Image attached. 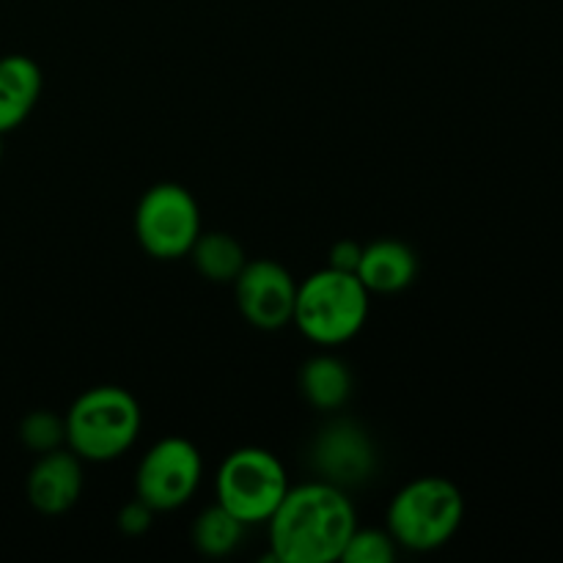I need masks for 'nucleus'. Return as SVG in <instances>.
<instances>
[{"instance_id": "20e7f679", "label": "nucleus", "mask_w": 563, "mask_h": 563, "mask_svg": "<svg viewBox=\"0 0 563 563\" xmlns=\"http://www.w3.org/2000/svg\"><path fill=\"white\" fill-rule=\"evenodd\" d=\"M385 520L399 548L432 553L456 537L465 520V498L449 478L421 476L394 495Z\"/></svg>"}, {"instance_id": "f3484780", "label": "nucleus", "mask_w": 563, "mask_h": 563, "mask_svg": "<svg viewBox=\"0 0 563 563\" xmlns=\"http://www.w3.org/2000/svg\"><path fill=\"white\" fill-rule=\"evenodd\" d=\"M396 548L399 544L394 542V537L379 528H355V533L346 542L344 553H341V561L344 563H390L396 559Z\"/></svg>"}, {"instance_id": "0eeeda50", "label": "nucleus", "mask_w": 563, "mask_h": 563, "mask_svg": "<svg viewBox=\"0 0 563 563\" xmlns=\"http://www.w3.org/2000/svg\"><path fill=\"white\" fill-rule=\"evenodd\" d=\"M203 478L201 451L187 438H163L143 454L135 473V498L154 511L181 509Z\"/></svg>"}, {"instance_id": "2eb2a0df", "label": "nucleus", "mask_w": 563, "mask_h": 563, "mask_svg": "<svg viewBox=\"0 0 563 563\" xmlns=\"http://www.w3.org/2000/svg\"><path fill=\"white\" fill-rule=\"evenodd\" d=\"M247 526H242L229 509L223 506H209L192 522V544L201 555L209 559H223L231 550H236V544L245 537Z\"/></svg>"}, {"instance_id": "39448f33", "label": "nucleus", "mask_w": 563, "mask_h": 563, "mask_svg": "<svg viewBox=\"0 0 563 563\" xmlns=\"http://www.w3.org/2000/svg\"><path fill=\"white\" fill-rule=\"evenodd\" d=\"M289 487L284 462L258 445L231 451L218 471V504L247 528L267 526Z\"/></svg>"}, {"instance_id": "6e6552de", "label": "nucleus", "mask_w": 563, "mask_h": 563, "mask_svg": "<svg viewBox=\"0 0 563 563\" xmlns=\"http://www.w3.org/2000/svg\"><path fill=\"white\" fill-rule=\"evenodd\" d=\"M234 297L245 322L273 333L286 328L295 317L297 280L284 264L273 258H256L245 262L234 278Z\"/></svg>"}, {"instance_id": "6ab92c4d", "label": "nucleus", "mask_w": 563, "mask_h": 563, "mask_svg": "<svg viewBox=\"0 0 563 563\" xmlns=\"http://www.w3.org/2000/svg\"><path fill=\"white\" fill-rule=\"evenodd\" d=\"M363 245H357L355 240H341L330 247L328 267L341 269V273H357V264H361Z\"/></svg>"}, {"instance_id": "dca6fc26", "label": "nucleus", "mask_w": 563, "mask_h": 563, "mask_svg": "<svg viewBox=\"0 0 563 563\" xmlns=\"http://www.w3.org/2000/svg\"><path fill=\"white\" fill-rule=\"evenodd\" d=\"M20 440L33 454H49L66 443V423L64 418L49 410H36L22 418Z\"/></svg>"}, {"instance_id": "1a4fd4ad", "label": "nucleus", "mask_w": 563, "mask_h": 563, "mask_svg": "<svg viewBox=\"0 0 563 563\" xmlns=\"http://www.w3.org/2000/svg\"><path fill=\"white\" fill-rule=\"evenodd\" d=\"M311 467L333 487H363L377 471V449L361 423L341 418L319 429L311 445Z\"/></svg>"}, {"instance_id": "9b49d317", "label": "nucleus", "mask_w": 563, "mask_h": 563, "mask_svg": "<svg viewBox=\"0 0 563 563\" xmlns=\"http://www.w3.org/2000/svg\"><path fill=\"white\" fill-rule=\"evenodd\" d=\"M355 275L368 295H399L416 280L418 256L401 240H374L363 245Z\"/></svg>"}, {"instance_id": "f8f14e48", "label": "nucleus", "mask_w": 563, "mask_h": 563, "mask_svg": "<svg viewBox=\"0 0 563 563\" xmlns=\"http://www.w3.org/2000/svg\"><path fill=\"white\" fill-rule=\"evenodd\" d=\"M42 93V69L27 55L0 58V135L16 130L36 108Z\"/></svg>"}, {"instance_id": "4468645a", "label": "nucleus", "mask_w": 563, "mask_h": 563, "mask_svg": "<svg viewBox=\"0 0 563 563\" xmlns=\"http://www.w3.org/2000/svg\"><path fill=\"white\" fill-rule=\"evenodd\" d=\"M187 256H192L198 273L214 284H234L247 262L245 247L225 231H201Z\"/></svg>"}, {"instance_id": "aec40b11", "label": "nucleus", "mask_w": 563, "mask_h": 563, "mask_svg": "<svg viewBox=\"0 0 563 563\" xmlns=\"http://www.w3.org/2000/svg\"><path fill=\"white\" fill-rule=\"evenodd\" d=\"M0 157H3V135H0Z\"/></svg>"}, {"instance_id": "7ed1b4c3", "label": "nucleus", "mask_w": 563, "mask_h": 563, "mask_svg": "<svg viewBox=\"0 0 563 563\" xmlns=\"http://www.w3.org/2000/svg\"><path fill=\"white\" fill-rule=\"evenodd\" d=\"M368 297L372 295L355 273L324 267L297 284L291 322L313 344L341 346L366 324Z\"/></svg>"}, {"instance_id": "423d86ee", "label": "nucleus", "mask_w": 563, "mask_h": 563, "mask_svg": "<svg viewBox=\"0 0 563 563\" xmlns=\"http://www.w3.org/2000/svg\"><path fill=\"white\" fill-rule=\"evenodd\" d=\"M201 234V209L196 196L176 181L148 187L135 209V236L148 256L174 262L190 253Z\"/></svg>"}, {"instance_id": "ddd939ff", "label": "nucleus", "mask_w": 563, "mask_h": 563, "mask_svg": "<svg viewBox=\"0 0 563 563\" xmlns=\"http://www.w3.org/2000/svg\"><path fill=\"white\" fill-rule=\"evenodd\" d=\"M300 394L313 410L319 412H335L350 401L355 379H352L350 366L335 355H313L302 363L300 377Z\"/></svg>"}, {"instance_id": "9d476101", "label": "nucleus", "mask_w": 563, "mask_h": 563, "mask_svg": "<svg viewBox=\"0 0 563 563\" xmlns=\"http://www.w3.org/2000/svg\"><path fill=\"white\" fill-rule=\"evenodd\" d=\"M82 460L69 449L38 454V462L27 473V500L42 515H64L80 500Z\"/></svg>"}, {"instance_id": "f03ea898", "label": "nucleus", "mask_w": 563, "mask_h": 563, "mask_svg": "<svg viewBox=\"0 0 563 563\" xmlns=\"http://www.w3.org/2000/svg\"><path fill=\"white\" fill-rule=\"evenodd\" d=\"M66 445L82 462H113L141 434V405L119 385H97L71 401L64 416Z\"/></svg>"}, {"instance_id": "a211bd4d", "label": "nucleus", "mask_w": 563, "mask_h": 563, "mask_svg": "<svg viewBox=\"0 0 563 563\" xmlns=\"http://www.w3.org/2000/svg\"><path fill=\"white\" fill-rule=\"evenodd\" d=\"M157 511L152 506L143 504L141 498H135L132 504H126L124 509L119 511V531L126 533V537H141L152 528V520Z\"/></svg>"}, {"instance_id": "f257e3e1", "label": "nucleus", "mask_w": 563, "mask_h": 563, "mask_svg": "<svg viewBox=\"0 0 563 563\" xmlns=\"http://www.w3.org/2000/svg\"><path fill=\"white\" fill-rule=\"evenodd\" d=\"M357 515L346 489L328 482L289 487L267 520L273 563H333L341 561L355 533Z\"/></svg>"}]
</instances>
